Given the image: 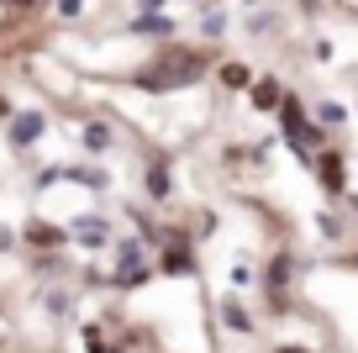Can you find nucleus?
Returning <instances> with one entry per match:
<instances>
[{
    "label": "nucleus",
    "mask_w": 358,
    "mask_h": 353,
    "mask_svg": "<svg viewBox=\"0 0 358 353\" xmlns=\"http://www.w3.org/2000/svg\"><path fill=\"white\" fill-rule=\"evenodd\" d=\"M322 185L327 190H343V158H337V153L322 158Z\"/></svg>",
    "instance_id": "nucleus-5"
},
{
    "label": "nucleus",
    "mask_w": 358,
    "mask_h": 353,
    "mask_svg": "<svg viewBox=\"0 0 358 353\" xmlns=\"http://www.w3.org/2000/svg\"><path fill=\"white\" fill-rule=\"evenodd\" d=\"M201 74H206V58H201V53L164 48V58H158L153 69H143V74H137V85H143V90H185V85H195Z\"/></svg>",
    "instance_id": "nucleus-1"
},
{
    "label": "nucleus",
    "mask_w": 358,
    "mask_h": 353,
    "mask_svg": "<svg viewBox=\"0 0 358 353\" xmlns=\"http://www.w3.org/2000/svg\"><path fill=\"white\" fill-rule=\"evenodd\" d=\"M16 6H27V0H16Z\"/></svg>",
    "instance_id": "nucleus-16"
},
{
    "label": "nucleus",
    "mask_w": 358,
    "mask_h": 353,
    "mask_svg": "<svg viewBox=\"0 0 358 353\" xmlns=\"http://www.w3.org/2000/svg\"><path fill=\"white\" fill-rule=\"evenodd\" d=\"M280 353H306V348H280Z\"/></svg>",
    "instance_id": "nucleus-14"
},
{
    "label": "nucleus",
    "mask_w": 358,
    "mask_h": 353,
    "mask_svg": "<svg viewBox=\"0 0 358 353\" xmlns=\"http://www.w3.org/2000/svg\"><path fill=\"white\" fill-rule=\"evenodd\" d=\"M148 190H153V195H169V169H164V164H153V174H148Z\"/></svg>",
    "instance_id": "nucleus-6"
},
{
    "label": "nucleus",
    "mask_w": 358,
    "mask_h": 353,
    "mask_svg": "<svg viewBox=\"0 0 358 353\" xmlns=\"http://www.w3.org/2000/svg\"><path fill=\"white\" fill-rule=\"evenodd\" d=\"M280 116H285V132H290L295 137V143H311V137H316V127H306V116H301V100H280Z\"/></svg>",
    "instance_id": "nucleus-2"
},
{
    "label": "nucleus",
    "mask_w": 358,
    "mask_h": 353,
    "mask_svg": "<svg viewBox=\"0 0 358 353\" xmlns=\"http://www.w3.org/2000/svg\"><path fill=\"white\" fill-rule=\"evenodd\" d=\"M6 243H11V232H6V227H0V248H6Z\"/></svg>",
    "instance_id": "nucleus-13"
},
{
    "label": "nucleus",
    "mask_w": 358,
    "mask_h": 353,
    "mask_svg": "<svg viewBox=\"0 0 358 353\" xmlns=\"http://www.w3.org/2000/svg\"><path fill=\"white\" fill-rule=\"evenodd\" d=\"M37 132H43V116H37V111H27V116H16L11 122V143H37Z\"/></svg>",
    "instance_id": "nucleus-3"
},
{
    "label": "nucleus",
    "mask_w": 358,
    "mask_h": 353,
    "mask_svg": "<svg viewBox=\"0 0 358 353\" xmlns=\"http://www.w3.org/2000/svg\"><path fill=\"white\" fill-rule=\"evenodd\" d=\"M253 106H258V111L280 106V85H274V79H258V85H253Z\"/></svg>",
    "instance_id": "nucleus-4"
},
{
    "label": "nucleus",
    "mask_w": 358,
    "mask_h": 353,
    "mask_svg": "<svg viewBox=\"0 0 358 353\" xmlns=\"http://www.w3.org/2000/svg\"><path fill=\"white\" fill-rule=\"evenodd\" d=\"M85 143H90V148H106V143H111V132L95 122V127H85Z\"/></svg>",
    "instance_id": "nucleus-9"
},
{
    "label": "nucleus",
    "mask_w": 358,
    "mask_h": 353,
    "mask_svg": "<svg viewBox=\"0 0 358 353\" xmlns=\"http://www.w3.org/2000/svg\"><path fill=\"white\" fill-rule=\"evenodd\" d=\"M164 269H169V275H190V258L174 248V254H164Z\"/></svg>",
    "instance_id": "nucleus-7"
},
{
    "label": "nucleus",
    "mask_w": 358,
    "mask_h": 353,
    "mask_svg": "<svg viewBox=\"0 0 358 353\" xmlns=\"http://www.w3.org/2000/svg\"><path fill=\"white\" fill-rule=\"evenodd\" d=\"M227 327L243 332V327H248V311H243V306H227Z\"/></svg>",
    "instance_id": "nucleus-12"
},
{
    "label": "nucleus",
    "mask_w": 358,
    "mask_h": 353,
    "mask_svg": "<svg viewBox=\"0 0 358 353\" xmlns=\"http://www.w3.org/2000/svg\"><path fill=\"white\" fill-rule=\"evenodd\" d=\"M222 79H227V85H248V69H243V64H227Z\"/></svg>",
    "instance_id": "nucleus-10"
},
{
    "label": "nucleus",
    "mask_w": 358,
    "mask_h": 353,
    "mask_svg": "<svg viewBox=\"0 0 358 353\" xmlns=\"http://www.w3.org/2000/svg\"><path fill=\"white\" fill-rule=\"evenodd\" d=\"M79 237H85V243H101L106 227H101V221H85V227H79Z\"/></svg>",
    "instance_id": "nucleus-11"
},
{
    "label": "nucleus",
    "mask_w": 358,
    "mask_h": 353,
    "mask_svg": "<svg viewBox=\"0 0 358 353\" xmlns=\"http://www.w3.org/2000/svg\"><path fill=\"white\" fill-rule=\"evenodd\" d=\"M0 116H6V100H0Z\"/></svg>",
    "instance_id": "nucleus-15"
},
{
    "label": "nucleus",
    "mask_w": 358,
    "mask_h": 353,
    "mask_svg": "<svg viewBox=\"0 0 358 353\" xmlns=\"http://www.w3.org/2000/svg\"><path fill=\"white\" fill-rule=\"evenodd\" d=\"M285 279H290V258H274V269H268V285L280 290V285H285Z\"/></svg>",
    "instance_id": "nucleus-8"
}]
</instances>
